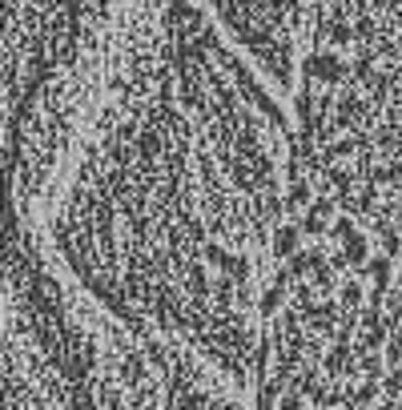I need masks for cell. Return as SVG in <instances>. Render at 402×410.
I'll list each match as a JSON object with an SVG mask.
<instances>
[{
  "mask_svg": "<svg viewBox=\"0 0 402 410\" xmlns=\"http://www.w3.org/2000/svg\"><path fill=\"white\" fill-rule=\"evenodd\" d=\"M64 0H8V44H4V57H8V85L12 77H21L29 68L32 53L40 44V32L53 21V12L61 8Z\"/></svg>",
  "mask_w": 402,
  "mask_h": 410,
  "instance_id": "cell-2",
  "label": "cell"
},
{
  "mask_svg": "<svg viewBox=\"0 0 402 410\" xmlns=\"http://www.w3.org/2000/svg\"><path fill=\"white\" fill-rule=\"evenodd\" d=\"M201 4L210 8L217 29L238 44V53L270 81V89L290 85L306 0H201Z\"/></svg>",
  "mask_w": 402,
  "mask_h": 410,
  "instance_id": "cell-1",
  "label": "cell"
}]
</instances>
